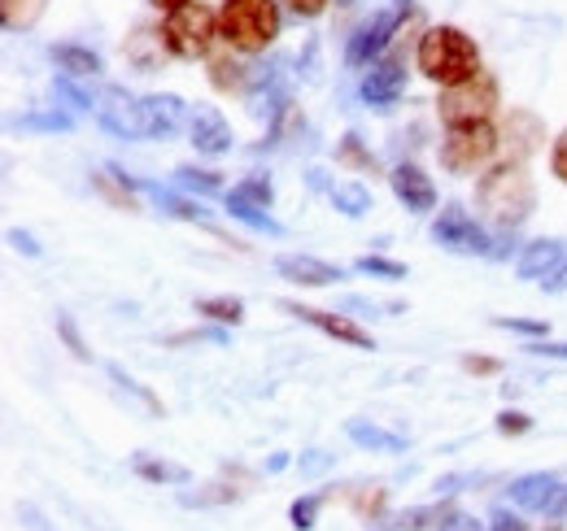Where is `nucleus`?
I'll return each instance as SVG.
<instances>
[{
  "instance_id": "nucleus-1",
  "label": "nucleus",
  "mask_w": 567,
  "mask_h": 531,
  "mask_svg": "<svg viewBox=\"0 0 567 531\" xmlns=\"http://www.w3.org/2000/svg\"><path fill=\"white\" fill-rule=\"evenodd\" d=\"M415 62H420V70H424L432 83L458 87V83H467V79L481 74V49L458 27H427Z\"/></svg>"
},
{
  "instance_id": "nucleus-2",
  "label": "nucleus",
  "mask_w": 567,
  "mask_h": 531,
  "mask_svg": "<svg viewBox=\"0 0 567 531\" xmlns=\"http://www.w3.org/2000/svg\"><path fill=\"white\" fill-rule=\"evenodd\" d=\"M533 200H537V188H533V179H528V170H524L519 162L494 166V170L476 184V209H481L494 227H502V231L519 227V222L533 214Z\"/></svg>"
},
{
  "instance_id": "nucleus-3",
  "label": "nucleus",
  "mask_w": 567,
  "mask_h": 531,
  "mask_svg": "<svg viewBox=\"0 0 567 531\" xmlns=\"http://www.w3.org/2000/svg\"><path fill=\"white\" fill-rule=\"evenodd\" d=\"M218 31L240 53H262L280 35V4L276 0H223Z\"/></svg>"
},
{
  "instance_id": "nucleus-4",
  "label": "nucleus",
  "mask_w": 567,
  "mask_h": 531,
  "mask_svg": "<svg viewBox=\"0 0 567 531\" xmlns=\"http://www.w3.org/2000/svg\"><path fill=\"white\" fill-rule=\"evenodd\" d=\"M218 35H223V31H218V18H214L206 4H179V9L166 13V22H162L166 53H175V58H184V62L206 58Z\"/></svg>"
},
{
  "instance_id": "nucleus-5",
  "label": "nucleus",
  "mask_w": 567,
  "mask_h": 531,
  "mask_svg": "<svg viewBox=\"0 0 567 531\" xmlns=\"http://www.w3.org/2000/svg\"><path fill=\"white\" fill-rule=\"evenodd\" d=\"M497 110V79L489 70H481L476 79L458 83V87H441L436 114L445 127H472V123H489Z\"/></svg>"
},
{
  "instance_id": "nucleus-6",
  "label": "nucleus",
  "mask_w": 567,
  "mask_h": 531,
  "mask_svg": "<svg viewBox=\"0 0 567 531\" xmlns=\"http://www.w3.org/2000/svg\"><path fill=\"white\" fill-rule=\"evenodd\" d=\"M502 135L489 123H472V127H450L445 144H441V166L450 175H472L476 166H485L497 153Z\"/></svg>"
},
{
  "instance_id": "nucleus-7",
  "label": "nucleus",
  "mask_w": 567,
  "mask_h": 531,
  "mask_svg": "<svg viewBox=\"0 0 567 531\" xmlns=\"http://www.w3.org/2000/svg\"><path fill=\"white\" fill-rule=\"evenodd\" d=\"M432 240H436L441 249H450V253H494L485 227H481L463 205H445V209L436 214Z\"/></svg>"
},
{
  "instance_id": "nucleus-8",
  "label": "nucleus",
  "mask_w": 567,
  "mask_h": 531,
  "mask_svg": "<svg viewBox=\"0 0 567 531\" xmlns=\"http://www.w3.org/2000/svg\"><path fill=\"white\" fill-rule=\"evenodd\" d=\"M96 123L118 139H148L144 135V110L136 96H127L123 87H105L96 96Z\"/></svg>"
},
{
  "instance_id": "nucleus-9",
  "label": "nucleus",
  "mask_w": 567,
  "mask_h": 531,
  "mask_svg": "<svg viewBox=\"0 0 567 531\" xmlns=\"http://www.w3.org/2000/svg\"><path fill=\"white\" fill-rule=\"evenodd\" d=\"M402 13H406V9H380V13H371L354 35H350L346 62H350V66H375V58L389 49V40H393V31H398V18H402Z\"/></svg>"
},
{
  "instance_id": "nucleus-10",
  "label": "nucleus",
  "mask_w": 567,
  "mask_h": 531,
  "mask_svg": "<svg viewBox=\"0 0 567 531\" xmlns=\"http://www.w3.org/2000/svg\"><path fill=\"white\" fill-rule=\"evenodd\" d=\"M280 310L284 314H292V319H301V323H310V327H319V332L332 335V340H341V344H350V348H375L371 332H362V327L350 323L346 314L315 310V305H297V301H280Z\"/></svg>"
},
{
  "instance_id": "nucleus-11",
  "label": "nucleus",
  "mask_w": 567,
  "mask_h": 531,
  "mask_svg": "<svg viewBox=\"0 0 567 531\" xmlns=\"http://www.w3.org/2000/svg\"><path fill=\"white\" fill-rule=\"evenodd\" d=\"M402 87H406L402 58H384V62H375V66L367 70V79H362V101L375 105V110H389V105H398Z\"/></svg>"
},
{
  "instance_id": "nucleus-12",
  "label": "nucleus",
  "mask_w": 567,
  "mask_h": 531,
  "mask_svg": "<svg viewBox=\"0 0 567 531\" xmlns=\"http://www.w3.org/2000/svg\"><path fill=\"white\" fill-rule=\"evenodd\" d=\"M506 492H511V501H515L519 510L555 514V506H559V497H564V483H559L555 475H519Z\"/></svg>"
},
{
  "instance_id": "nucleus-13",
  "label": "nucleus",
  "mask_w": 567,
  "mask_h": 531,
  "mask_svg": "<svg viewBox=\"0 0 567 531\" xmlns=\"http://www.w3.org/2000/svg\"><path fill=\"white\" fill-rule=\"evenodd\" d=\"M188 135H193L197 153H206V157L231 153V127H227V118H223L214 105H197V110L188 114Z\"/></svg>"
},
{
  "instance_id": "nucleus-14",
  "label": "nucleus",
  "mask_w": 567,
  "mask_h": 531,
  "mask_svg": "<svg viewBox=\"0 0 567 531\" xmlns=\"http://www.w3.org/2000/svg\"><path fill=\"white\" fill-rule=\"evenodd\" d=\"M276 270L288 283H301V288H332L341 279V266L319 262L310 253H284V258H276Z\"/></svg>"
},
{
  "instance_id": "nucleus-15",
  "label": "nucleus",
  "mask_w": 567,
  "mask_h": 531,
  "mask_svg": "<svg viewBox=\"0 0 567 531\" xmlns=\"http://www.w3.org/2000/svg\"><path fill=\"white\" fill-rule=\"evenodd\" d=\"M389 184H393V197L402 200L411 214H427L432 205H436V188H432V179H427L420 166H398L393 175H389Z\"/></svg>"
},
{
  "instance_id": "nucleus-16",
  "label": "nucleus",
  "mask_w": 567,
  "mask_h": 531,
  "mask_svg": "<svg viewBox=\"0 0 567 531\" xmlns=\"http://www.w3.org/2000/svg\"><path fill=\"white\" fill-rule=\"evenodd\" d=\"M141 110H144V135H148V139L175 135L179 132V123H184V101L171 96V92H162V96H144Z\"/></svg>"
},
{
  "instance_id": "nucleus-17",
  "label": "nucleus",
  "mask_w": 567,
  "mask_h": 531,
  "mask_svg": "<svg viewBox=\"0 0 567 531\" xmlns=\"http://www.w3.org/2000/svg\"><path fill=\"white\" fill-rule=\"evenodd\" d=\"M567 249L564 240H533V244H524V253H519V279H550L559 266H564Z\"/></svg>"
},
{
  "instance_id": "nucleus-18",
  "label": "nucleus",
  "mask_w": 567,
  "mask_h": 531,
  "mask_svg": "<svg viewBox=\"0 0 567 531\" xmlns=\"http://www.w3.org/2000/svg\"><path fill=\"white\" fill-rule=\"evenodd\" d=\"M141 188H144V192H148L153 200H157V209H162V214H171V218H184V222H197L202 231H210V236H218V222H214V218L206 214V209H202V205H197V200L175 197L171 188H162V184H148V179H144Z\"/></svg>"
},
{
  "instance_id": "nucleus-19",
  "label": "nucleus",
  "mask_w": 567,
  "mask_h": 531,
  "mask_svg": "<svg viewBox=\"0 0 567 531\" xmlns=\"http://www.w3.org/2000/svg\"><path fill=\"white\" fill-rule=\"evenodd\" d=\"M502 135H506V139H502V144H506V153L519 162V157H528V153L537 148V139H542V123H537L533 114H511V118H506V132Z\"/></svg>"
},
{
  "instance_id": "nucleus-20",
  "label": "nucleus",
  "mask_w": 567,
  "mask_h": 531,
  "mask_svg": "<svg viewBox=\"0 0 567 531\" xmlns=\"http://www.w3.org/2000/svg\"><path fill=\"white\" fill-rule=\"evenodd\" d=\"M346 436L354 440L358 449H384V454L406 449L402 436H393V431H384V427H375V423H362V418H350V423H346Z\"/></svg>"
},
{
  "instance_id": "nucleus-21",
  "label": "nucleus",
  "mask_w": 567,
  "mask_h": 531,
  "mask_svg": "<svg viewBox=\"0 0 567 531\" xmlns=\"http://www.w3.org/2000/svg\"><path fill=\"white\" fill-rule=\"evenodd\" d=\"M53 62H58V70L74 74V79H87V74L101 70V58L92 49H79V44H58L53 49Z\"/></svg>"
},
{
  "instance_id": "nucleus-22",
  "label": "nucleus",
  "mask_w": 567,
  "mask_h": 531,
  "mask_svg": "<svg viewBox=\"0 0 567 531\" xmlns=\"http://www.w3.org/2000/svg\"><path fill=\"white\" fill-rule=\"evenodd\" d=\"M44 9H49V0H0V13H4V27L9 31L35 27L44 18Z\"/></svg>"
},
{
  "instance_id": "nucleus-23",
  "label": "nucleus",
  "mask_w": 567,
  "mask_h": 531,
  "mask_svg": "<svg viewBox=\"0 0 567 531\" xmlns=\"http://www.w3.org/2000/svg\"><path fill=\"white\" fill-rule=\"evenodd\" d=\"M210 83L214 87H223V92H245V87L254 83V70L240 66V62H231V58H214Z\"/></svg>"
},
{
  "instance_id": "nucleus-24",
  "label": "nucleus",
  "mask_w": 567,
  "mask_h": 531,
  "mask_svg": "<svg viewBox=\"0 0 567 531\" xmlns=\"http://www.w3.org/2000/svg\"><path fill=\"white\" fill-rule=\"evenodd\" d=\"M223 200H227V214H231V218H240L245 227H254V231H267V236H280V222L271 218V209L245 205V200H236L231 192H223Z\"/></svg>"
},
{
  "instance_id": "nucleus-25",
  "label": "nucleus",
  "mask_w": 567,
  "mask_h": 531,
  "mask_svg": "<svg viewBox=\"0 0 567 531\" xmlns=\"http://www.w3.org/2000/svg\"><path fill=\"white\" fill-rule=\"evenodd\" d=\"M328 197H332V205H337L346 218H362V214L371 209V192H367L362 184H332Z\"/></svg>"
},
{
  "instance_id": "nucleus-26",
  "label": "nucleus",
  "mask_w": 567,
  "mask_h": 531,
  "mask_svg": "<svg viewBox=\"0 0 567 531\" xmlns=\"http://www.w3.org/2000/svg\"><path fill=\"white\" fill-rule=\"evenodd\" d=\"M136 475L148 479V483H188V466H175V462H153V458H136Z\"/></svg>"
},
{
  "instance_id": "nucleus-27",
  "label": "nucleus",
  "mask_w": 567,
  "mask_h": 531,
  "mask_svg": "<svg viewBox=\"0 0 567 531\" xmlns=\"http://www.w3.org/2000/svg\"><path fill=\"white\" fill-rule=\"evenodd\" d=\"M231 197L245 200V205H258V209H271L276 188H271V179H267V175H249V179H240V184L231 188Z\"/></svg>"
},
{
  "instance_id": "nucleus-28",
  "label": "nucleus",
  "mask_w": 567,
  "mask_h": 531,
  "mask_svg": "<svg viewBox=\"0 0 567 531\" xmlns=\"http://www.w3.org/2000/svg\"><path fill=\"white\" fill-rule=\"evenodd\" d=\"M197 314H206L214 323H240L245 319V305L236 301V296H206V301H197Z\"/></svg>"
},
{
  "instance_id": "nucleus-29",
  "label": "nucleus",
  "mask_w": 567,
  "mask_h": 531,
  "mask_svg": "<svg viewBox=\"0 0 567 531\" xmlns=\"http://www.w3.org/2000/svg\"><path fill=\"white\" fill-rule=\"evenodd\" d=\"M175 184H179V188H188V192H197V197H214V192H223L218 175H210V170H193V166H179V170H175Z\"/></svg>"
},
{
  "instance_id": "nucleus-30",
  "label": "nucleus",
  "mask_w": 567,
  "mask_h": 531,
  "mask_svg": "<svg viewBox=\"0 0 567 531\" xmlns=\"http://www.w3.org/2000/svg\"><path fill=\"white\" fill-rule=\"evenodd\" d=\"M319 510H323V492H310V497L292 501L288 519H292V528H297V531H310L315 523H319Z\"/></svg>"
},
{
  "instance_id": "nucleus-31",
  "label": "nucleus",
  "mask_w": 567,
  "mask_h": 531,
  "mask_svg": "<svg viewBox=\"0 0 567 531\" xmlns=\"http://www.w3.org/2000/svg\"><path fill=\"white\" fill-rule=\"evenodd\" d=\"M362 274H375V279H406V266L389 262V258H358Z\"/></svg>"
},
{
  "instance_id": "nucleus-32",
  "label": "nucleus",
  "mask_w": 567,
  "mask_h": 531,
  "mask_svg": "<svg viewBox=\"0 0 567 531\" xmlns=\"http://www.w3.org/2000/svg\"><path fill=\"white\" fill-rule=\"evenodd\" d=\"M58 332H62V340H66V348H71L79 362H87L92 353H87V344H83V335H79V327H74L71 314H58Z\"/></svg>"
},
{
  "instance_id": "nucleus-33",
  "label": "nucleus",
  "mask_w": 567,
  "mask_h": 531,
  "mask_svg": "<svg viewBox=\"0 0 567 531\" xmlns=\"http://www.w3.org/2000/svg\"><path fill=\"white\" fill-rule=\"evenodd\" d=\"M497 436H524V431H533V418L528 414H519V409H506V414H497Z\"/></svg>"
},
{
  "instance_id": "nucleus-34",
  "label": "nucleus",
  "mask_w": 567,
  "mask_h": 531,
  "mask_svg": "<svg viewBox=\"0 0 567 531\" xmlns=\"http://www.w3.org/2000/svg\"><path fill=\"white\" fill-rule=\"evenodd\" d=\"M13 127H27V132H71V118L66 114H44V118H18Z\"/></svg>"
},
{
  "instance_id": "nucleus-35",
  "label": "nucleus",
  "mask_w": 567,
  "mask_h": 531,
  "mask_svg": "<svg viewBox=\"0 0 567 531\" xmlns=\"http://www.w3.org/2000/svg\"><path fill=\"white\" fill-rule=\"evenodd\" d=\"M494 327H502V332H524V335L550 332V327H546V323H537V319H494Z\"/></svg>"
},
{
  "instance_id": "nucleus-36",
  "label": "nucleus",
  "mask_w": 567,
  "mask_h": 531,
  "mask_svg": "<svg viewBox=\"0 0 567 531\" xmlns=\"http://www.w3.org/2000/svg\"><path fill=\"white\" fill-rule=\"evenodd\" d=\"M441 531H485V523L476 514H450V519H441Z\"/></svg>"
},
{
  "instance_id": "nucleus-37",
  "label": "nucleus",
  "mask_w": 567,
  "mask_h": 531,
  "mask_svg": "<svg viewBox=\"0 0 567 531\" xmlns=\"http://www.w3.org/2000/svg\"><path fill=\"white\" fill-rule=\"evenodd\" d=\"M284 4H288L297 18H319V13H323L332 0H284Z\"/></svg>"
},
{
  "instance_id": "nucleus-38",
  "label": "nucleus",
  "mask_w": 567,
  "mask_h": 531,
  "mask_svg": "<svg viewBox=\"0 0 567 531\" xmlns=\"http://www.w3.org/2000/svg\"><path fill=\"white\" fill-rule=\"evenodd\" d=\"M550 170L567 184V132L559 135V139H555V148H550Z\"/></svg>"
},
{
  "instance_id": "nucleus-39",
  "label": "nucleus",
  "mask_w": 567,
  "mask_h": 531,
  "mask_svg": "<svg viewBox=\"0 0 567 531\" xmlns=\"http://www.w3.org/2000/svg\"><path fill=\"white\" fill-rule=\"evenodd\" d=\"M528 353H537V357H567V344H528Z\"/></svg>"
},
{
  "instance_id": "nucleus-40",
  "label": "nucleus",
  "mask_w": 567,
  "mask_h": 531,
  "mask_svg": "<svg viewBox=\"0 0 567 531\" xmlns=\"http://www.w3.org/2000/svg\"><path fill=\"white\" fill-rule=\"evenodd\" d=\"M9 240H13V244H18L22 253H31V258H40V244H35L31 236H22V231H9Z\"/></svg>"
},
{
  "instance_id": "nucleus-41",
  "label": "nucleus",
  "mask_w": 567,
  "mask_h": 531,
  "mask_svg": "<svg viewBox=\"0 0 567 531\" xmlns=\"http://www.w3.org/2000/svg\"><path fill=\"white\" fill-rule=\"evenodd\" d=\"M489 531H524V523H519L515 514H506V510H502V514L494 519V528H489Z\"/></svg>"
},
{
  "instance_id": "nucleus-42",
  "label": "nucleus",
  "mask_w": 567,
  "mask_h": 531,
  "mask_svg": "<svg viewBox=\"0 0 567 531\" xmlns=\"http://www.w3.org/2000/svg\"><path fill=\"white\" fill-rule=\"evenodd\" d=\"M546 292H567V262L546 279Z\"/></svg>"
},
{
  "instance_id": "nucleus-43",
  "label": "nucleus",
  "mask_w": 567,
  "mask_h": 531,
  "mask_svg": "<svg viewBox=\"0 0 567 531\" xmlns=\"http://www.w3.org/2000/svg\"><path fill=\"white\" fill-rule=\"evenodd\" d=\"M463 366H467V371H476V375H489V371H497V362H489V357H467Z\"/></svg>"
},
{
  "instance_id": "nucleus-44",
  "label": "nucleus",
  "mask_w": 567,
  "mask_h": 531,
  "mask_svg": "<svg viewBox=\"0 0 567 531\" xmlns=\"http://www.w3.org/2000/svg\"><path fill=\"white\" fill-rule=\"evenodd\" d=\"M332 458L328 454H310V458H301V470H328Z\"/></svg>"
},
{
  "instance_id": "nucleus-45",
  "label": "nucleus",
  "mask_w": 567,
  "mask_h": 531,
  "mask_svg": "<svg viewBox=\"0 0 567 531\" xmlns=\"http://www.w3.org/2000/svg\"><path fill=\"white\" fill-rule=\"evenodd\" d=\"M148 4H153V9H166V13H175V9H179V4H188V0H148Z\"/></svg>"
},
{
  "instance_id": "nucleus-46",
  "label": "nucleus",
  "mask_w": 567,
  "mask_h": 531,
  "mask_svg": "<svg viewBox=\"0 0 567 531\" xmlns=\"http://www.w3.org/2000/svg\"><path fill=\"white\" fill-rule=\"evenodd\" d=\"M555 519H567V483H564V497H559V506H555Z\"/></svg>"
},
{
  "instance_id": "nucleus-47",
  "label": "nucleus",
  "mask_w": 567,
  "mask_h": 531,
  "mask_svg": "<svg viewBox=\"0 0 567 531\" xmlns=\"http://www.w3.org/2000/svg\"><path fill=\"white\" fill-rule=\"evenodd\" d=\"M406 4H411V0H398V9H406Z\"/></svg>"
},
{
  "instance_id": "nucleus-48",
  "label": "nucleus",
  "mask_w": 567,
  "mask_h": 531,
  "mask_svg": "<svg viewBox=\"0 0 567 531\" xmlns=\"http://www.w3.org/2000/svg\"><path fill=\"white\" fill-rule=\"evenodd\" d=\"M337 4H341V9H346V4H354V0H337Z\"/></svg>"
}]
</instances>
